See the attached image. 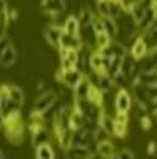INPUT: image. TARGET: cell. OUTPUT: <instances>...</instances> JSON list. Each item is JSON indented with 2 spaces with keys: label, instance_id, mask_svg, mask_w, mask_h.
<instances>
[{
  "label": "cell",
  "instance_id": "obj_1",
  "mask_svg": "<svg viewBox=\"0 0 157 159\" xmlns=\"http://www.w3.org/2000/svg\"><path fill=\"white\" fill-rule=\"evenodd\" d=\"M124 10L117 0H95V13L98 16L116 19Z\"/></svg>",
  "mask_w": 157,
  "mask_h": 159
},
{
  "label": "cell",
  "instance_id": "obj_2",
  "mask_svg": "<svg viewBox=\"0 0 157 159\" xmlns=\"http://www.w3.org/2000/svg\"><path fill=\"white\" fill-rule=\"evenodd\" d=\"M113 105H114L116 113H129L133 107L132 92H130L129 89H117L116 96H114V100H113Z\"/></svg>",
  "mask_w": 157,
  "mask_h": 159
},
{
  "label": "cell",
  "instance_id": "obj_3",
  "mask_svg": "<svg viewBox=\"0 0 157 159\" xmlns=\"http://www.w3.org/2000/svg\"><path fill=\"white\" fill-rule=\"evenodd\" d=\"M56 100H57V94H56L54 91H43L41 94L35 99L33 113L45 115L48 110H51V107L56 103Z\"/></svg>",
  "mask_w": 157,
  "mask_h": 159
},
{
  "label": "cell",
  "instance_id": "obj_4",
  "mask_svg": "<svg viewBox=\"0 0 157 159\" xmlns=\"http://www.w3.org/2000/svg\"><path fill=\"white\" fill-rule=\"evenodd\" d=\"M84 78V73L75 67V69H67V70H60L57 73V80H59V83L62 86H67V88H75L78 83L81 81V80Z\"/></svg>",
  "mask_w": 157,
  "mask_h": 159
},
{
  "label": "cell",
  "instance_id": "obj_5",
  "mask_svg": "<svg viewBox=\"0 0 157 159\" xmlns=\"http://www.w3.org/2000/svg\"><path fill=\"white\" fill-rule=\"evenodd\" d=\"M138 72H140V62L127 52V54L122 57V62H121V73L133 84Z\"/></svg>",
  "mask_w": 157,
  "mask_h": 159
},
{
  "label": "cell",
  "instance_id": "obj_6",
  "mask_svg": "<svg viewBox=\"0 0 157 159\" xmlns=\"http://www.w3.org/2000/svg\"><path fill=\"white\" fill-rule=\"evenodd\" d=\"M40 7L49 16H56V15H62L67 10V2L65 0H41Z\"/></svg>",
  "mask_w": 157,
  "mask_h": 159
},
{
  "label": "cell",
  "instance_id": "obj_7",
  "mask_svg": "<svg viewBox=\"0 0 157 159\" xmlns=\"http://www.w3.org/2000/svg\"><path fill=\"white\" fill-rule=\"evenodd\" d=\"M63 156L68 159H89V157H95V153L90 151L89 148L84 147H76V145H70L63 150Z\"/></svg>",
  "mask_w": 157,
  "mask_h": 159
},
{
  "label": "cell",
  "instance_id": "obj_8",
  "mask_svg": "<svg viewBox=\"0 0 157 159\" xmlns=\"http://www.w3.org/2000/svg\"><path fill=\"white\" fill-rule=\"evenodd\" d=\"M57 48H65V49H72V51H80V49H83V43H81L80 35H70V34L62 32Z\"/></svg>",
  "mask_w": 157,
  "mask_h": 159
},
{
  "label": "cell",
  "instance_id": "obj_9",
  "mask_svg": "<svg viewBox=\"0 0 157 159\" xmlns=\"http://www.w3.org/2000/svg\"><path fill=\"white\" fill-rule=\"evenodd\" d=\"M114 119V130H113V135L116 137H125L127 134V129H129V113H116L113 116Z\"/></svg>",
  "mask_w": 157,
  "mask_h": 159
},
{
  "label": "cell",
  "instance_id": "obj_10",
  "mask_svg": "<svg viewBox=\"0 0 157 159\" xmlns=\"http://www.w3.org/2000/svg\"><path fill=\"white\" fill-rule=\"evenodd\" d=\"M148 51H149L148 45L145 43V40H143V38L138 35V37L133 40V42H132V45H130L129 54L132 56V57H135L137 61H141L143 57L148 54Z\"/></svg>",
  "mask_w": 157,
  "mask_h": 159
},
{
  "label": "cell",
  "instance_id": "obj_11",
  "mask_svg": "<svg viewBox=\"0 0 157 159\" xmlns=\"http://www.w3.org/2000/svg\"><path fill=\"white\" fill-rule=\"evenodd\" d=\"M16 59H18V51H16L15 45L10 43L5 48V51L0 54V65H2L3 69H10L11 65L16 62Z\"/></svg>",
  "mask_w": 157,
  "mask_h": 159
},
{
  "label": "cell",
  "instance_id": "obj_12",
  "mask_svg": "<svg viewBox=\"0 0 157 159\" xmlns=\"http://www.w3.org/2000/svg\"><path fill=\"white\" fill-rule=\"evenodd\" d=\"M135 83L141 86H157V72L155 70H140Z\"/></svg>",
  "mask_w": 157,
  "mask_h": 159
},
{
  "label": "cell",
  "instance_id": "obj_13",
  "mask_svg": "<svg viewBox=\"0 0 157 159\" xmlns=\"http://www.w3.org/2000/svg\"><path fill=\"white\" fill-rule=\"evenodd\" d=\"M90 88H92V81L89 80V76L84 75V78L73 88V99H87Z\"/></svg>",
  "mask_w": 157,
  "mask_h": 159
},
{
  "label": "cell",
  "instance_id": "obj_14",
  "mask_svg": "<svg viewBox=\"0 0 157 159\" xmlns=\"http://www.w3.org/2000/svg\"><path fill=\"white\" fill-rule=\"evenodd\" d=\"M49 142H51V134L45 126H40L35 130H32V145L35 148L43 145V143H49Z\"/></svg>",
  "mask_w": 157,
  "mask_h": 159
},
{
  "label": "cell",
  "instance_id": "obj_15",
  "mask_svg": "<svg viewBox=\"0 0 157 159\" xmlns=\"http://www.w3.org/2000/svg\"><path fill=\"white\" fill-rule=\"evenodd\" d=\"M62 27L60 25H56V24H51L46 27L45 30V37H46V42L51 45V46H54L57 48L59 46V40H60V35H62Z\"/></svg>",
  "mask_w": 157,
  "mask_h": 159
},
{
  "label": "cell",
  "instance_id": "obj_16",
  "mask_svg": "<svg viewBox=\"0 0 157 159\" xmlns=\"http://www.w3.org/2000/svg\"><path fill=\"white\" fill-rule=\"evenodd\" d=\"M114 153H116V147L113 145L111 140L98 142L95 147V156H100V157H114Z\"/></svg>",
  "mask_w": 157,
  "mask_h": 159
},
{
  "label": "cell",
  "instance_id": "obj_17",
  "mask_svg": "<svg viewBox=\"0 0 157 159\" xmlns=\"http://www.w3.org/2000/svg\"><path fill=\"white\" fill-rule=\"evenodd\" d=\"M80 29H81V24H80V19L78 16H68L63 19V24H62V30L65 34H70V35H80Z\"/></svg>",
  "mask_w": 157,
  "mask_h": 159
},
{
  "label": "cell",
  "instance_id": "obj_18",
  "mask_svg": "<svg viewBox=\"0 0 157 159\" xmlns=\"http://www.w3.org/2000/svg\"><path fill=\"white\" fill-rule=\"evenodd\" d=\"M102 22H103V32L108 34L113 40L117 37V22L113 18H105L102 16Z\"/></svg>",
  "mask_w": 157,
  "mask_h": 159
},
{
  "label": "cell",
  "instance_id": "obj_19",
  "mask_svg": "<svg viewBox=\"0 0 157 159\" xmlns=\"http://www.w3.org/2000/svg\"><path fill=\"white\" fill-rule=\"evenodd\" d=\"M35 156L38 159H51L54 157V150H52V145L51 143H43L40 147H37V151H35Z\"/></svg>",
  "mask_w": 157,
  "mask_h": 159
},
{
  "label": "cell",
  "instance_id": "obj_20",
  "mask_svg": "<svg viewBox=\"0 0 157 159\" xmlns=\"http://www.w3.org/2000/svg\"><path fill=\"white\" fill-rule=\"evenodd\" d=\"M111 37L108 34H105V32H100L97 34L95 37V49H103V48H107L110 43H111Z\"/></svg>",
  "mask_w": 157,
  "mask_h": 159
},
{
  "label": "cell",
  "instance_id": "obj_21",
  "mask_svg": "<svg viewBox=\"0 0 157 159\" xmlns=\"http://www.w3.org/2000/svg\"><path fill=\"white\" fill-rule=\"evenodd\" d=\"M94 139H95V143H98V142H103V140H110L111 135L102 126H97L95 130H94Z\"/></svg>",
  "mask_w": 157,
  "mask_h": 159
},
{
  "label": "cell",
  "instance_id": "obj_22",
  "mask_svg": "<svg viewBox=\"0 0 157 159\" xmlns=\"http://www.w3.org/2000/svg\"><path fill=\"white\" fill-rule=\"evenodd\" d=\"M114 157H116V159H133L135 154L130 151L127 147H124V148H119V151L114 153Z\"/></svg>",
  "mask_w": 157,
  "mask_h": 159
},
{
  "label": "cell",
  "instance_id": "obj_23",
  "mask_svg": "<svg viewBox=\"0 0 157 159\" xmlns=\"http://www.w3.org/2000/svg\"><path fill=\"white\" fill-rule=\"evenodd\" d=\"M140 127L145 129V130H149L152 127V119H151L149 113H145V115L140 116Z\"/></svg>",
  "mask_w": 157,
  "mask_h": 159
},
{
  "label": "cell",
  "instance_id": "obj_24",
  "mask_svg": "<svg viewBox=\"0 0 157 159\" xmlns=\"http://www.w3.org/2000/svg\"><path fill=\"white\" fill-rule=\"evenodd\" d=\"M140 0H119V3H121V7H122V10L124 11H130L133 8V5L135 3H138Z\"/></svg>",
  "mask_w": 157,
  "mask_h": 159
},
{
  "label": "cell",
  "instance_id": "obj_25",
  "mask_svg": "<svg viewBox=\"0 0 157 159\" xmlns=\"http://www.w3.org/2000/svg\"><path fill=\"white\" fill-rule=\"evenodd\" d=\"M148 153L151 154V153H155V143L154 142H149L148 143Z\"/></svg>",
  "mask_w": 157,
  "mask_h": 159
},
{
  "label": "cell",
  "instance_id": "obj_26",
  "mask_svg": "<svg viewBox=\"0 0 157 159\" xmlns=\"http://www.w3.org/2000/svg\"><path fill=\"white\" fill-rule=\"evenodd\" d=\"M3 123H5V116L0 113V127H3Z\"/></svg>",
  "mask_w": 157,
  "mask_h": 159
},
{
  "label": "cell",
  "instance_id": "obj_27",
  "mask_svg": "<svg viewBox=\"0 0 157 159\" xmlns=\"http://www.w3.org/2000/svg\"><path fill=\"white\" fill-rule=\"evenodd\" d=\"M151 115H152V118L155 119V123H157V108H155V110H154V111H152Z\"/></svg>",
  "mask_w": 157,
  "mask_h": 159
},
{
  "label": "cell",
  "instance_id": "obj_28",
  "mask_svg": "<svg viewBox=\"0 0 157 159\" xmlns=\"http://www.w3.org/2000/svg\"><path fill=\"white\" fill-rule=\"evenodd\" d=\"M0 113H2V97H0Z\"/></svg>",
  "mask_w": 157,
  "mask_h": 159
},
{
  "label": "cell",
  "instance_id": "obj_29",
  "mask_svg": "<svg viewBox=\"0 0 157 159\" xmlns=\"http://www.w3.org/2000/svg\"><path fill=\"white\" fill-rule=\"evenodd\" d=\"M117 2H119V0H117Z\"/></svg>",
  "mask_w": 157,
  "mask_h": 159
},
{
  "label": "cell",
  "instance_id": "obj_30",
  "mask_svg": "<svg viewBox=\"0 0 157 159\" xmlns=\"http://www.w3.org/2000/svg\"><path fill=\"white\" fill-rule=\"evenodd\" d=\"M155 2H157V0H155Z\"/></svg>",
  "mask_w": 157,
  "mask_h": 159
}]
</instances>
